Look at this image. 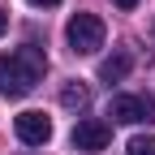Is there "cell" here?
<instances>
[{
  "instance_id": "4",
  "label": "cell",
  "mask_w": 155,
  "mask_h": 155,
  "mask_svg": "<svg viewBox=\"0 0 155 155\" xmlns=\"http://www.w3.org/2000/svg\"><path fill=\"white\" fill-rule=\"evenodd\" d=\"M108 142H112L108 121H95V116H86V121H78V125H73V147H78V151H104Z\"/></svg>"
},
{
  "instance_id": "10",
  "label": "cell",
  "mask_w": 155,
  "mask_h": 155,
  "mask_svg": "<svg viewBox=\"0 0 155 155\" xmlns=\"http://www.w3.org/2000/svg\"><path fill=\"white\" fill-rule=\"evenodd\" d=\"M112 5H116V9H134L138 0H112Z\"/></svg>"
},
{
  "instance_id": "8",
  "label": "cell",
  "mask_w": 155,
  "mask_h": 155,
  "mask_svg": "<svg viewBox=\"0 0 155 155\" xmlns=\"http://www.w3.org/2000/svg\"><path fill=\"white\" fill-rule=\"evenodd\" d=\"M125 155H155V138H129V147H125Z\"/></svg>"
},
{
  "instance_id": "7",
  "label": "cell",
  "mask_w": 155,
  "mask_h": 155,
  "mask_svg": "<svg viewBox=\"0 0 155 155\" xmlns=\"http://www.w3.org/2000/svg\"><path fill=\"white\" fill-rule=\"evenodd\" d=\"M86 104H91V86H86V82H65V86H61V108L82 112Z\"/></svg>"
},
{
  "instance_id": "11",
  "label": "cell",
  "mask_w": 155,
  "mask_h": 155,
  "mask_svg": "<svg viewBox=\"0 0 155 155\" xmlns=\"http://www.w3.org/2000/svg\"><path fill=\"white\" fill-rule=\"evenodd\" d=\"M5 30H9V13L0 9V35H5Z\"/></svg>"
},
{
  "instance_id": "9",
  "label": "cell",
  "mask_w": 155,
  "mask_h": 155,
  "mask_svg": "<svg viewBox=\"0 0 155 155\" xmlns=\"http://www.w3.org/2000/svg\"><path fill=\"white\" fill-rule=\"evenodd\" d=\"M35 9H52V5H61V0H30Z\"/></svg>"
},
{
  "instance_id": "2",
  "label": "cell",
  "mask_w": 155,
  "mask_h": 155,
  "mask_svg": "<svg viewBox=\"0 0 155 155\" xmlns=\"http://www.w3.org/2000/svg\"><path fill=\"white\" fill-rule=\"evenodd\" d=\"M65 39H69V48L78 56H91V52L104 48V22L95 13H73L69 26H65Z\"/></svg>"
},
{
  "instance_id": "3",
  "label": "cell",
  "mask_w": 155,
  "mask_h": 155,
  "mask_svg": "<svg viewBox=\"0 0 155 155\" xmlns=\"http://www.w3.org/2000/svg\"><path fill=\"white\" fill-rule=\"evenodd\" d=\"M108 116L116 125H142V121H155V104L142 99V95H112Z\"/></svg>"
},
{
  "instance_id": "6",
  "label": "cell",
  "mask_w": 155,
  "mask_h": 155,
  "mask_svg": "<svg viewBox=\"0 0 155 155\" xmlns=\"http://www.w3.org/2000/svg\"><path fill=\"white\" fill-rule=\"evenodd\" d=\"M129 69H134V56H129V52H112L108 61L99 65V78H104V82H121Z\"/></svg>"
},
{
  "instance_id": "5",
  "label": "cell",
  "mask_w": 155,
  "mask_h": 155,
  "mask_svg": "<svg viewBox=\"0 0 155 155\" xmlns=\"http://www.w3.org/2000/svg\"><path fill=\"white\" fill-rule=\"evenodd\" d=\"M13 129H17V138H22L26 147H43V142L52 138V121H48L43 112H22V116L13 121Z\"/></svg>"
},
{
  "instance_id": "1",
  "label": "cell",
  "mask_w": 155,
  "mask_h": 155,
  "mask_svg": "<svg viewBox=\"0 0 155 155\" xmlns=\"http://www.w3.org/2000/svg\"><path fill=\"white\" fill-rule=\"evenodd\" d=\"M43 48L35 43H22L13 52H0V95L5 99H22V95H30L39 82H43Z\"/></svg>"
}]
</instances>
